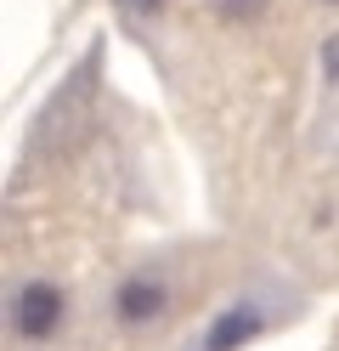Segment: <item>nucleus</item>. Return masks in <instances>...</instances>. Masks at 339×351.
<instances>
[{
  "label": "nucleus",
  "instance_id": "f257e3e1",
  "mask_svg": "<svg viewBox=\"0 0 339 351\" xmlns=\"http://www.w3.org/2000/svg\"><path fill=\"white\" fill-rule=\"evenodd\" d=\"M62 317H68V300H62L57 283H45V278H29L12 295V328L23 340H51L62 328Z\"/></svg>",
  "mask_w": 339,
  "mask_h": 351
},
{
  "label": "nucleus",
  "instance_id": "f03ea898",
  "mask_svg": "<svg viewBox=\"0 0 339 351\" xmlns=\"http://www.w3.org/2000/svg\"><path fill=\"white\" fill-rule=\"evenodd\" d=\"M170 306V289H164V278H147V272H136L119 283V295H113V317H119L125 328H142L153 323L158 312Z\"/></svg>",
  "mask_w": 339,
  "mask_h": 351
},
{
  "label": "nucleus",
  "instance_id": "39448f33",
  "mask_svg": "<svg viewBox=\"0 0 339 351\" xmlns=\"http://www.w3.org/2000/svg\"><path fill=\"white\" fill-rule=\"evenodd\" d=\"M323 74H328V85H339V34L323 46Z\"/></svg>",
  "mask_w": 339,
  "mask_h": 351
},
{
  "label": "nucleus",
  "instance_id": "20e7f679",
  "mask_svg": "<svg viewBox=\"0 0 339 351\" xmlns=\"http://www.w3.org/2000/svg\"><path fill=\"white\" fill-rule=\"evenodd\" d=\"M215 12L221 17H255V12H266V0H215Z\"/></svg>",
  "mask_w": 339,
  "mask_h": 351
},
{
  "label": "nucleus",
  "instance_id": "7ed1b4c3",
  "mask_svg": "<svg viewBox=\"0 0 339 351\" xmlns=\"http://www.w3.org/2000/svg\"><path fill=\"white\" fill-rule=\"evenodd\" d=\"M266 328V312L260 306H249V300H238V306H226V312L203 328V351H238V346H249Z\"/></svg>",
  "mask_w": 339,
  "mask_h": 351
},
{
  "label": "nucleus",
  "instance_id": "423d86ee",
  "mask_svg": "<svg viewBox=\"0 0 339 351\" xmlns=\"http://www.w3.org/2000/svg\"><path fill=\"white\" fill-rule=\"evenodd\" d=\"M125 12H142V17H153V12H164V0H119Z\"/></svg>",
  "mask_w": 339,
  "mask_h": 351
}]
</instances>
